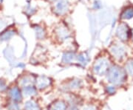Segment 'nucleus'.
Instances as JSON below:
<instances>
[{
	"label": "nucleus",
	"mask_w": 133,
	"mask_h": 110,
	"mask_svg": "<svg viewBox=\"0 0 133 110\" xmlns=\"http://www.w3.org/2000/svg\"><path fill=\"white\" fill-rule=\"evenodd\" d=\"M33 82V78L30 76H24L21 80H20V85L23 87L25 86H30Z\"/></svg>",
	"instance_id": "obj_12"
},
{
	"label": "nucleus",
	"mask_w": 133,
	"mask_h": 110,
	"mask_svg": "<svg viewBox=\"0 0 133 110\" xmlns=\"http://www.w3.org/2000/svg\"><path fill=\"white\" fill-rule=\"evenodd\" d=\"M68 110H78V109H77L76 108H75V107H70V108Z\"/></svg>",
	"instance_id": "obj_22"
},
{
	"label": "nucleus",
	"mask_w": 133,
	"mask_h": 110,
	"mask_svg": "<svg viewBox=\"0 0 133 110\" xmlns=\"http://www.w3.org/2000/svg\"><path fill=\"white\" fill-rule=\"evenodd\" d=\"M132 38H133V30H132Z\"/></svg>",
	"instance_id": "obj_23"
},
{
	"label": "nucleus",
	"mask_w": 133,
	"mask_h": 110,
	"mask_svg": "<svg viewBox=\"0 0 133 110\" xmlns=\"http://www.w3.org/2000/svg\"><path fill=\"white\" fill-rule=\"evenodd\" d=\"M50 84V79L44 76L38 77V78L36 81V86L38 89H44L48 87Z\"/></svg>",
	"instance_id": "obj_6"
},
{
	"label": "nucleus",
	"mask_w": 133,
	"mask_h": 110,
	"mask_svg": "<svg viewBox=\"0 0 133 110\" xmlns=\"http://www.w3.org/2000/svg\"><path fill=\"white\" fill-rule=\"evenodd\" d=\"M67 10V2L65 0H60L56 6V11L58 14H63Z\"/></svg>",
	"instance_id": "obj_7"
},
{
	"label": "nucleus",
	"mask_w": 133,
	"mask_h": 110,
	"mask_svg": "<svg viewBox=\"0 0 133 110\" xmlns=\"http://www.w3.org/2000/svg\"><path fill=\"white\" fill-rule=\"evenodd\" d=\"M50 110H66V105L62 101H57L52 104Z\"/></svg>",
	"instance_id": "obj_11"
},
{
	"label": "nucleus",
	"mask_w": 133,
	"mask_h": 110,
	"mask_svg": "<svg viewBox=\"0 0 133 110\" xmlns=\"http://www.w3.org/2000/svg\"><path fill=\"white\" fill-rule=\"evenodd\" d=\"M6 89L5 82L2 80H0V91H3Z\"/></svg>",
	"instance_id": "obj_18"
},
{
	"label": "nucleus",
	"mask_w": 133,
	"mask_h": 110,
	"mask_svg": "<svg viewBox=\"0 0 133 110\" xmlns=\"http://www.w3.org/2000/svg\"><path fill=\"white\" fill-rule=\"evenodd\" d=\"M23 93L25 96H32L36 93V88L33 87L32 85L28 86L23 88Z\"/></svg>",
	"instance_id": "obj_10"
},
{
	"label": "nucleus",
	"mask_w": 133,
	"mask_h": 110,
	"mask_svg": "<svg viewBox=\"0 0 133 110\" xmlns=\"http://www.w3.org/2000/svg\"><path fill=\"white\" fill-rule=\"evenodd\" d=\"M133 17V7H129L121 13V18L124 19H131Z\"/></svg>",
	"instance_id": "obj_8"
},
{
	"label": "nucleus",
	"mask_w": 133,
	"mask_h": 110,
	"mask_svg": "<svg viewBox=\"0 0 133 110\" xmlns=\"http://www.w3.org/2000/svg\"><path fill=\"white\" fill-rule=\"evenodd\" d=\"M107 79L114 85H120L123 84L126 79V72L121 67L113 66L107 71Z\"/></svg>",
	"instance_id": "obj_1"
},
{
	"label": "nucleus",
	"mask_w": 133,
	"mask_h": 110,
	"mask_svg": "<svg viewBox=\"0 0 133 110\" xmlns=\"http://www.w3.org/2000/svg\"><path fill=\"white\" fill-rule=\"evenodd\" d=\"M43 36H44V32H43V30L41 28H38V30H37V36H38V38H40V37H42Z\"/></svg>",
	"instance_id": "obj_19"
},
{
	"label": "nucleus",
	"mask_w": 133,
	"mask_h": 110,
	"mask_svg": "<svg viewBox=\"0 0 133 110\" xmlns=\"http://www.w3.org/2000/svg\"><path fill=\"white\" fill-rule=\"evenodd\" d=\"M110 53L116 59L121 60L126 55V50L121 44H114L110 48Z\"/></svg>",
	"instance_id": "obj_3"
},
{
	"label": "nucleus",
	"mask_w": 133,
	"mask_h": 110,
	"mask_svg": "<svg viewBox=\"0 0 133 110\" xmlns=\"http://www.w3.org/2000/svg\"><path fill=\"white\" fill-rule=\"evenodd\" d=\"M9 95L11 99L14 101L18 102V101H22V94L20 92L19 88L16 86L10 89V90L9 91Z\"/></svg>",
	"instance_id": "obj_5"
},
{
	"label": "nucleus",
	"mask_w": 133,
	"mask_h": 110,
	"mask_svg": "<svg viewBox=\"0 0 133 110\" xmlns=\"http://www.w3.org/2000/svg\"><path fill=\"white\" fill-rule=\"evenodd\" d=\"M117 36L122 41H127L128 40L129 35H130V30L129 29L128 26L126 24H121L117 29Z\"/></svg>",
	"instance_id": "obj_4"
},
{
	"label": "nucleus",
	"mask_w": 133,
	"mask_h": 110,
	"mask_svg": "<svg viewBox=\"0 0 133 110\" xmlns=\"http://www.w3.org/2000/svg\"><path fill=\"white\" fill-rule=\"evenodd\" d=\"M25 110H41L38 105L33 101H28L24 106Z\"/></svg>",
	"instance_id": "obj_9"
},
{
	"label": "nucleus",
	"mask_w": 133,
	"mask_h": 110,
	"mask_svg": "<svg viewBox=\"0 0 133 110\" xmlns=\"http://www.w3.org/2000/svg\"><path fill=\"white\" fill-rule=\"evenodd\" d=\"M14 34V33L13 31L8 30V32L2 34V36H1V38H2V40H7V39L10 38Z\"/></svg>",
	"instance_id": "obj_15"
},
{
	"label": "nucleus",
	"mask_w": 133,
	"mask_h": 110,
	"mask_svg": "<svg viewBox=\"0 0 133 110\" xmlns=\"http://www.w3.org/2000/svg\"><path fill=\"white\" fill-rule=\"evenodd\" d=\"M107 91L109 93H111V94H112V93H114L115 92V89L114 86H109L108 88H107Z\"/></svg>",
	"instance_id": "obj_20"
},
{
	"label": "nucleus",
	"mask_w": 133,
	"mask_h": 110,
	"mask_svg": "<svg viewBox=\"0 0 133 110\" xmlns=\"http://www.w3.org/2000/svg\"><path fill=\"white\" fill-rule=\"evenodd\" d=\"M10 110H20V108L19 107L18 104H15V103H13V104H10Z\"/></svg>",
	"instance_id": "obj_17"
},
{
	"label": "nucleus",
	"mask_w": 133,
	"mask_h": 110,
	"mask_svg": "<svg viewBox=\"0 0 133 110\" xmlns=\"http://www.w3.org/2000/svg\"><path fill=\"white\" fill-rule=\"evenodd\" d=\"M74 59V54L72 53H67L64 55L63 56V61L69 63Z\"/></svg>",
	"instance_id": "obj_14"
},
{
	"label": "nucleus",
	"mask_w": 133,
	"mask_h": 110,
	"mask_svg": "<svg viewBox=\"0 0 133 110\" xmlns=\"http://www.w3.org/2000/svg\"><path fill=\"white\" fill-rule=\"evenodd\" d=\"M70 86H71L72 89L78 88L80 86V81H73L72 82Z\"/></svg>",
	"instance_id": "obj_16"
},
{
	"label": "nucleus",
	"mask_w": 133,
	"mask_h": 110,
	"mask_svg": "<svg viewBox=\"0 0 133 110\" xmlns=\"http://www.w3.org/2000/svg\"><path fill=\"white\" fill-rule=\"evenodd\" d=\"M109 66V61L105 58H101L95 61L94 67H93V70L95 74L98 75H101L108 71Z\"/></svg>",
	"instance_id": "obj_2"
},
{
	"label": "nucleus",
	"mask_w": 133,
	"mask_h": 110,
	"mask_svg": "<svg viewBox=\"0 0 133 110\" xmlns=\"http://www.w3.org/2000/svg\"><path fill=\"white\" fill-rule=\"evenodd\" d=\"M84 110H95V109L92 106H87L85 108H84Z\"/></svg>",
	"instance_id": "obj_21"
},
{
	"label": "nucleus",
	"mask_w": 133,
	"mask_h": 110,
	"mask_svg": "<svg viewBox=\"0 0 133 110\" xmlns=\"http://www.w3.org/2000/svg\"><path fill=\"white\" fill-rule=\"evenodd\" d=\"M126 71L129 75L133 76V60H130L126 64Z\"/></svg>",
	"instance_id": "obj_13"
}]
</instances>
